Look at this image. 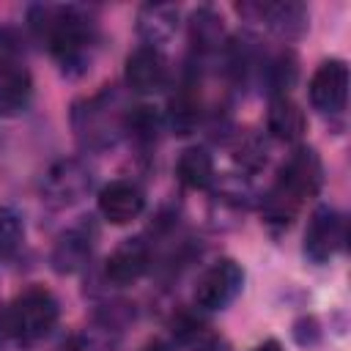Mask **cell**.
Masks as SVG:
<instances>
[{"label": "cell", "mask_w": 351, "mask_h": 351, "mask_svg": "<svg viewBox=\"0 0 351 351\" xmlns=\"http://www.w3.org/2000/svg\"><path fill=\"white\" fill-rule=\"evenodd\" d=\"M88 189H90V170L80 159L55 162L41 181V195L55 208L82 200L88 195Z\"/></svg>", "instance_id": "obj_5"}, {"label": "cell", "mask_w": 351, "mask_h": 351, "mask_svg": "<svg viewBox=\"0 0 351 351\" xmlns=\"http://www.w3.org/2000/svg\"><path fill=\"white\" fill-rule=\"evenodd\" d=\"M145 208V197L137 184L132 181H110L99 192V214L110 225H126L137 219Z\"/></svg>", "instance_id": "obj_9"}, {"label": "cell", "mask_w": 351, "mask_h": 351, "mask_svg": "<svg viewBox=\"0 0 351 351\" xmlns=\"http://www.w3.org/2000/svg\"><path fill=\"white\" fill-rule=\"evenodd\" d=\"M60 351H88V346H85L82 337H71V340H66V343L60 346Z\"/></svg>", "instance_id": "obj_22"}, {"label": "cell", "mask_w": 351, "mask_h": 351, "mask_svg": "<svg viewBox=\"0 0 351 351\" xmlns=\"http://www.w3.org/2000/svg\"><path fill=\"white\" fill-rule=\"evenodd\" d=\"M126 82L137 93H156L167 82V63L156 47H137L126 58Z\"/></svg>", "instance_id": "obj_10"}, {"label": "cell", "mask_w": 351, "mask_h": 351, "mask_svg": "<svg viewBox=\"0 0 351 351\" xmlns=\"http://www.w3.org/2000/svg\"><path fill=\"white\" fill-rule=\"evenodd\" d=\"M348 99V66L343 60H324L310 80V104L318 112H340Z\"/></svg>", "instance_id": "obj_7"}, {"label": "cell", "mask_w": 351, "mask_h": 351, "mask_svg": "<svg viewBox=\"0 0 351 351\" xmlns=\"http://www.w3.org/2000/svg\"><path fill=\"white\" fill-rule=\"evenodd\" d=\"M151 263V250L148 244L134 236V239H123L107 258V277L115 282V285H129V282H137L145 269Z\"/></svg>", "instance_id": "obj_11"}, {"label": "cell", "mask_w": 351, "mask_h": 351, "mask_svg": "<svg viewBox=\"0 0 351 351\" xmlns=\"http://www.w3.org/2000/svg\"><path fill=\"white\" fill-rule=\"evenodd\" d=\"M252 351H282V346L277 343V340H263L261 346H255Z\"/></svg>", "instance_id": "obj_23"}, {"label": "cell", "mask_w": 351, "mask_h": 351, "mask_svg": "<svg viewBox=\"0 0 351 351\" xmlns=\"http://www.w3.org/2000/svg\"><path fill=\"white\" fill-rule=\"evenodd\" d=\"M90 247H93V233L85 225H77L71 230H66L55 250H52V269L58 274H74L85 266V261L90 258Z\"/></svg>", "instance_id": "obj_12"}, {"label": "cell", "mask_w": 351, "mask_h": 351, "mask_svg": "<svg viewBox=\"0 0 351 351\" xmlns=\"http://www.w3.org/2000/svg\"><path fill=\"white\" fill-rule=\"evenodd\" d=\"M241 14H255L261 22H266L269 30H274L282 38H296L307 30V8L293 0L280 3H244L239 5Z\"/></svg>", "instance_id": "obj_8"}, {"label": "cell", "mask_w": 351, "mask_h": 351, "mask_svg": "<svg viewBox=\"0 0 351 351\" xmlns=\"http://www.w3.org/2000/svg\"><path fill=\"white\" fill-rule=\"evenodd\" d=\"M178 25V8L167 3H148L137 14V30L148 41V47L167 41L176 33Z\"/></svg>", "instance_id": "obj_15"}, {"label": "cell", "mask_w": 351, "mask_h": 351, "mask_svg": "<svg viewBox=\"0 0 351 351\" xmlns=\"http://www.w3.org/2000/svg\"><path fill=\"white\" fill-rule=\"evenodd\" d=\"M176 176L184 186L189 189H203L211 184L214 178V159L206 148L200 145H192V148H184L178 162H176Z\"/></svg>", "instance_id": "obj_16"}, {"label": "cell", "mask_w": 351, "mask_h": 351, "mask_svg": "<svg viewBox=\"0 0 351 351\" xmlns=\"http://www.w3.org/2000/svg\"><path fill=\"white\" fill-rule=\"evenodd\" d=\"M58 315H60V307L52 291H47L44 285H30L8 304L3 315L5 335H14L19 340H41L44 335L52 332V326L58 324Z\"/></svg>", "instance_id": "obj_3"}, {"label": "cell", "mask_w": 351, "mask_h": 351, "mask_svg": "<svg viewBox=\"0 0 351 351\" xmlns=\"http://www.w3.org/2000/svg\"><path fill=\"white\" fill-rule=\"evenodd\" d=\"M30 27L58 58L63 71L71 66H85L93 41V22L74 5H33Z\"/></svg>", "instance_id": "obj_2"}, {"label": "cell", "mask_w": 351, "mask_h": 351, "mask_svg": "<svg viewBox=\"0 0 351 351\" xmlns=\"http://www.w3.org/2000/svg\"><path fill=\"white\" fill-rule=\"evenodd\" d=\"M25 236L22 217L14 208H0V258L11 255Z\"/></svg>", "instance_id": "obj_19"}, {"label": "cell", "mask_w": 351, "mask_h": 351, "mask_svg": "<svg viewBox=\"0 0 351 351\" xmlns=\"http://www.w3.org/2000/svg\"><path fill=\"white\" fill-rule=\"evenodd\" d=\"M241 285H244V269L233 258H222L200 274L195 285V302L203 310H222L239 296Z\"/></svg>", "instance_id": "obj_4"}, {"label": "cell", "mask_w": 351, "mask_h": 351, "mask_svg": "<svg viewBox=\"0 0 351 351\" xmlns=\"http://www.w3.org/2000/svg\"><path fill=\"white\" fill-rule=\"evenodd\" d=\"M33 96V80L22 63L0 69V115L25 112Z\"/></svg>", "instance_id": "obj_14"}, {"label": "cell", "mask_w": 351, "mask_h": 351, "mask_svg": "<svg viewBox=\"0 0 351 351\" xmlns=\"http://www.w3.org/2000/svg\"><path fill=\"white\" fill-rule=\"evenodd\" d=\"M266 129L271 137L277 140H285V143H293L304 134L307 129V118H304V110L288 99V96H274L271 104H269V115H266Z\"/></svg>", "instance_id": "obj_13"}, {"label": "cell", "mask_w": 351, "mask_h": 351, "mask_svg": "<svg viewBox=\"0 0 351 351\" xmlns=\"http://www.w3.org/2000/svg\"><path fill=\"white\" fill-rule=\"evenodd\" d=\"M189 38L195 44V49L200 52H214L225 44V25L222 16L211 8V5H200L192 19H189Z\"/></svg>", "instance_id": "obj_17"}, {"label": "cell", "mask_w": 351, "mask_h": 351, "mask_svg": "<svg viewBox=\"0 0 351 351\" xmlns=\"http://www.w3.org/2000/svg\"><path fill=\"white\" fill-rule=\"evenodd\" d=\"M22 63V44L19 36L8 27H0V69L3 66H14Z\"/></svg>", "instance_id": "obj_20"}, {"label": "cell", "mask_w": 351, "mask_h": 351, "mask_svg": "<svg viewBox=\"0 0 351 351\" xmlns=\"http://www.w3.org/2000/svg\"><path fill=\"white\" fill-rule=\"evenodd\" d=\"M346 241V219L332 206H318L304 230V255L313 263H326Z\"/></svg>", "instance_id": "obj_6"}, {"label": "cell", "mask_w": 351, "mask_h": 351, "mask_svg": "<svg viewBox=\"0 0 351 351\" xmlns=\"http://www.w3.org/2000/svg\"><path fill=\"white\" fill-rule=\"evenodd\" d=\"M324 184V165H321V156L307 148V145H299L280 167V176H277V184L269 189V195L263 197V206H261V214L269 225H291V219L296 217L299 206L318 195Z\"/></svg>", "instance_id": "obj_1"}, {"label": "cell", "mask_w": 351, "mask_h": 351, "mask_svg": "<svg viewBox=\"0 0 351 351\" xmlns=\"http://www.w3.org/2000/svg\"><path fill=\"white\" fill-rule=\"evenodd\" d=\"M200 118V99L192 82H184L170 99V126L176 134H189Z\"/></svg>", "instance_id": "obj_18"}, {"label": "cell", "mask_w": 351, "mask_h": 351, "mask_svg": "<svg viewBox=\"0 0 351 351\" xmlns=\"http://www.w3.org/2000/svg\"><path fill=\"white\" fill-rule=\"evenodd\" d=\"M293 77H296L293 58H291V55H280V58H277V63L271 66V85H274V90L288 88V85L293 82Z\"/></svg>", "instance_id": "obj_21"}]
</instances>
